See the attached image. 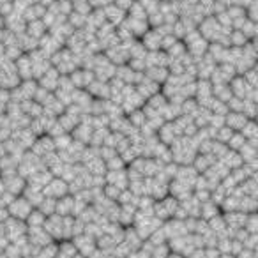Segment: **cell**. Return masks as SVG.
Wrapping results in <instances>:
<instances>
[{
    "instance_id": "5",
    "label": "cell",
    "mask_w": 258,
    "mask_h": 258,
    "mask_svg": "<svg viewBox=\"0 0 258 258\" xmlns=\"http://www.w3.org/2000/svg\"><path fill=\"white\" fill-rule=\"evenodd\" d=\"M226 144H228V147L232 149V151L239 152L240 149H242L244 145H246V138H244L240 133H233L232 137H230V140L226 142Z\"/></svg>"
},
{
    "instance_id": "9",
    "label": "cell",
    "mask_w": 258,
    "mask_h": 258,
    "mask_svg": "<svg viewBox=\"0 0 258 258\" xmlns=\"http://www.w3.org/2000/svg\"><path fill=\"white\" fill-rule=\"evenodd\" d=\"M211 165H212V161H207V156H198V158L195 159V166H197L195 170H197V172H200V170L204 172V170L209 168Z\"/></svg>"
},
{
    "instance_id": "3",
    "label": "cell",
    "mask_w": 258,
    "mask_h": 258,
    "mask_svg": "<svg viewBox=\"0 0 258 258\" xmlns=\"http://www.w3.org/2000/svg\"><path fill=\"white\" fill-rule=\"evenodd\" d=\"M247 117L240 111H232V113H226L225 115V124H228V127L232 131H240L242 125L246 124Z\"/></svg>"
},
{
    "instance_id": "2",
    "label": "cell",
    "mask_w": 258,
    "mask_h": 258,
    "mask_svg": "<svg viewBox=\"0 0 258 258\" xmlns=\"http://www.w3.org/2000/svg\"><path fill=\"white\" fill-rule=\"evenodd\" d=\"M177 198H163L159 204H156L154 202V212L158 218L165 219V218H172V216H175V211L177 207H179V204H177Z\"/></svg>"
},
{
    "instance_id": "8",
    "label": "cell",
    "mask_w": 258,
    "mask_h": 258,
    "mask_svg": "<svg viewBox=\"0 0 258 258\" xmlns=\"http://www.w3.org/2000/svg\"><path fill=\"white\" fill-rule=\"evenodd\" d=\"M230 43L235 44V46H239V48H242L244 44L247 43V37L244 36V34L240 32V30H237V32L230 34Z\"/></svg>"
},
{
    "instance_id": "6",
    "label": "cell",
    "mask_w": 258,
    "mask_h": 258,
    "mask_svg": "<svg viewBox=\"0 0 258 258\" xmlns=\"http://www.w3.org/2000/svg\"><path fill=\"white\" fill-rule=\"evenodd\" d=\"M55 204H57V200H53V198L50 197H44V200L39 204V211L43 212L44 216H51L55 214Z\"/></svg>"
},
{
    "instance_id": "1",
    "label": "cell",
    "mask_w": 258,
    "mask_h": 258,
    "mask_svg": "<svg viewBox=\"0 0 258 258\" xmlns=\"http://www.w3.org/2000/svg\"><path fill=\"white\" fill-rule=\"evenodd\" d=\"M8 212L13 216L15 219H27L29 218V214L32 212V207H30V204L25 200V198H13V202L8 205Z\"/></svg>"
},
{
    "instance_id": "4",
    "label": "cell",
    "mask_w": 258,
    "mask_h": 258,
    "mask_svg": "<svg viewBox=\"0 0 258 258\" xmlns=\"http://www.w3.org/2000/svg\"><path fill=\"white\" fill-rule=\"evenodd\" d=\"M46 75L43 76V80H41V89H55V87L58 85V73L55 71V69H50V71H44Z\"/></svg>"
},
{
    "instance_id": "7",
    "label": "cell",
    "mask_w": 258,
    "mask_h": 258,
    "mask_svg": "<svg viewBox=\"0 0 258 258\" xmlns=\"http://www.w3.org/2000/svg\"><path fill=\"white\" fill-rule=\"evenodd\" d=\"M29 225L30 228H41V225L44 223V219H46V216L43 214L41 211H36V212H30L29 214Z\"/></svg>"
}]
</instances>
